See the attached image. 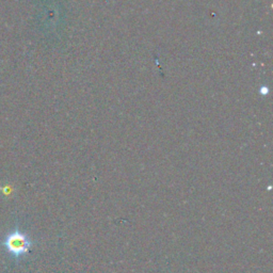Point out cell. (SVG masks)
Returning <instances> with one entry per match:
<instances>
[{
  "label": "cell",
  "mask_w": 273,
  "mask_h": 273,
  "mask_svg": "<svg viewBox=\"0 0 273 273\" xmlns=\"http://www.w3.org/2000/svg\"><path fill=\"white\" fill-rule=\"evenodd\" d=\"M3 244L12 256L19 258L28 254L32 246V241L25 233L20 232L19 229H15L14 232H11L9 234Z\"/></svg>",
  "instance_id": "obj_1"
}]
</instances>
